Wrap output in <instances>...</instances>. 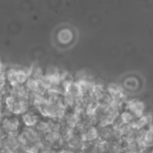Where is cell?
<instances>
[{
  "instance_id": "obj_1",
  "label": "cell",
  "mask_w": 153,
  "mask_h": 153,
  "mask_svg": "<svg viewBox=\"0 0 153 153\" xmlns=\"http://www.w3.org/2000/svg\"><path fill=\"white\" fill-rule=\"evenodd\" d=\"M123 109L130 112L135 118H139L146 113V105L141 100L131 99L125 102Z\"/></svg>"
},
{
  "instance_id": "obj_2",
  "label": "cell",
  "mask_w": 153,
  "mask_h": 153,
  "mask_svg": "<svg viewBox=\"0 0 153 153\" xmlns=\"http://www.w3.org/2000/svg\"><path fill=\"white\" fill-rule=\"evenodd\" d=\"M22 122L17 116H9L2 118L0 122V126L4 130L6 134L19 133L22 129Z\"/></svg>"
},
{
  "instance_id": "obj_3",
  "label": "cell",
  "mask_w": 153,
  "mask_h": 153,
  "mask_svg": "<svg viewBox=\"0 0 153 153\" xmlns=\"http://www.w3.org/2000/svg\"><path fill=\"white\" fill-rule=\"evenodd\" d=\"M106 91L108 93V95L111 97L112 100L118 101L123 104L127 100V95L126 93V90L124 89L123 85L117 83V82H111L108 83L106 87Z\"/></svg>"
},
{
  "instance_id": "obj_4",
  "label": "cell",
  "mask_w": 153,
  "mask_h": 153,
  "mask_svg": "<svg viewBox=\"0 0 153 153\" xmlns=\"http://www.w3.org/2000/svg\"><path fill=\"white\" fill-rule=\"evenodd\" d=\"M22 125L25 127H35L37 123L40 120V116L35 108H30L28 111L21 115Z\"/></svg>"
},
{
  "instance_id": "obj_5",
  "label": "cell",
  "mask_w": 153,
  "mask_h": 153,
  "mask_svg": "<svg viewBox=\"0 0 153 153\" xmlns=\"http://www.w3.org/2000/svg\"><path fill=\"white\" fill-rule=\"evenodd\" d=\"M81 139L82 143H94L99 139V131L97 126H90L88 127L82 134Z\"/></svg>"
},
{
  "instance_id": "obj_6",
  "label": "cell",
  "mask_w": 153,
  "mask_h": 153,
  "mask_svg": "<svg viewBox=\"0 0 153 153\" xmlns=\"http://www.w3.org/2000/svg\"><path fill=\"white\" fill-rule=\"evenodd\" d=\"M119 120L122 122V124L126 125V126H130L132 124V122L135 119V117L127 110H121V112L119 113V117H118Z\"/></svg>"
},
{
  "instance_id": "obj_7",
  "label": "cell",
  "mask_w": 153,
  "mask_h": 153,
  "mask_svg": "<svg viewBox=\"0 0 153 153\" xmlns=\"http://www.w3.org/2000/svg\"><path fill=\"white\" fill-rule=\"evenodd\" d=\"M31 68V72H30V77L35 79V80H39L44 76V72L42 70V68L38 65H30Z\"/></svg>"
},
{
  "instance_id": "obj_8",
  "label": "cell",
  "mask_w": 153,
  "mask_h": 153,
  "mask_svg": "<svg viewBox=\"0 0 153 153\" xmlns=\"http://www.w3.org/2000/svg\"><path fill=\"white\" fill-rule=\"evenodd\" d=\"M73 38V34L72 32L69 30H62L60 33H59V36H58V39L61 42L63 43H67L69 42Z\"/></svg>"
}]
</instances>
